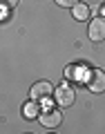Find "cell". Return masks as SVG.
Listing matches in <instances>:
<instances>
[{
	"instance_id": "cell-3",
	"label": "cell",
	"mask_w": 105,
	"mask_h": 134,
	"mask_svg": "<svg viewBox=\"0 0 105 134\" xmlns=\"http://www.w3.org/2000/svg\"><path fill=\"white\" fill-rule=\"evenodd\" d=\"M56 103L60 107H69L74 103V98H76V94H74V87L69 85V83H63V85H58L56 87Z\"/></svg>"
},
{
	"instance_id": "cell-11",
	"label": "cell",
	"mask_w": 105,
	"mask_h": 134,
	"mask_svg": "<svg viewBox=\"0 0 105 134\" xmlns=\"http://www.w3.org/2000/svg\"><path fill=\"white\" fill-rule=\"evenodd\" d=\"M101 14H103V16H101V18H105V5L101 7Z\"/></svg>"
},
{
	"instance_id": "cell-6",
	"label": "cell",
	"mask_w": 105,
	"mask_h": 134,
	"mask_svg": "<svg viewBox=\"0 0 105 134\" xmlns=\"http://www.w3.org/2000/svg\"><path fill=\"white\" fill-rule=\"evenodd\" d=\"M23 114H25V119H36V116L40 114V103H36V100L27 103V105L23 107Z\"/></svg>"
},
{
	"instance_id": "cell-9",
	"label": "cell",
	"mask_w": 105,
	"mask_h": 134,
	"mask_svg": "<svg viewBox=\"0 0 105 134\" xmlns=\"http://www.w3.org/2000/svg\"><path fill=\"white\" fill-rule=\"evenodd\" d=\"M18 5V0H0V9H14Z\"/></svg>"
},
{
	"instance_id": "cell-5",
	"label": "cell",
	"mask_w": 105,
	"mask_h": 134,
	"mask_svg": "<svg viewBox=\"0 0 105 134\" xmlns=\"http://www.w3.org/2000/svg\"><path fill=\"white\" fill-rule=\"evenodd\" d=\"M60 121H63V116H60L58 110H47V112L40 114V123H43L45 127H58Z\"/></svg>"
},
{
	"instance_id": "cell-7",
	"label": "cell",
	"mask_w": 105,
	"mask_h": 134,
	"mask_svg": "<svg viewBox=\"0 0 105 134\" xmlns=\"http://www.w3.org/2000/svg\"><path fill=\"white\" fill-rule=\"evenodd\" d=\"M74 18H76V20H87V18H90V7L78 2V5L74 7Z\"/></svg>"
},
{
	"instance_id": "cell-2",
	"label": "cell",
	"mask_w": 105,
	"mask_h": 134,
	"mask_svg": "<svg viewBox=\"0 0 105 134\" xmlns=\"http://www.w3.org/2000/svg\"><path fill=\"white\" fill-rule=\"evenodd\" d=\"M52 94H54V87L47 81H38L31 87V100H36V103H47L52 98Z\"/></svg>"
},
{
	"instance_id": "cell-4",
	"label": "cell",
	"mask_w": 105,
	"mask_h": 134,
	"mask_svg": "<svg viewBox=\"0 0 105 134\" xmlns=\"http://www.w3.org/2000/svg\"><path fill=\"white\" fill-rule=\"evenodd\" d=\"M92 43H103L105 40V18H94L90 20V29H87Z\"/></svg>"
},
{
	"instance_id": "cell-1",
	"label": "cell",
	"mask_w": 105,
	"mask_h": 134,
	"mask_svg": "<svg viewBox=\"0 0 105 134\" xmlns=\"http://www.w3.org/2000/svg\"><path fill=\"white\" fill-rule=\"evenodd\" d=\"M85 87L90 92H94V94L105 92V72H103V69H98V67L90 69L87 76H85Z\"/></svg>"
},
{
	"instance_id": "cell-10",
	"label": "cell",
	"mask_w": 105,
	"mask_h": 134,
	"mask_svg": "<svg viewBox=\"0 0 105 134\" xmlns=\"http://www.w3.org/2000/svg\"><path fill=\"white\" fill-rule=\"evenodd\" d=\"M72 76H81V72H78V67H74V65H69L67 67V78H72Z\"/></svg>"
},
{
	"instance_id": "cell-8",
	"label": "cell",
	"mask_w": 105,
	"mask_h": 134,
	"mask_svg": "<svg viewBox=\"0 0 105 134\" xmlns=\"http://www.w3.org/2000/svg\"><path fill=\"white\" fill-rule=\"evenodd\" d=\"M58 7H67V9H74V7L78 5V0H56Z\"/></svg>"
}]
</instances>
